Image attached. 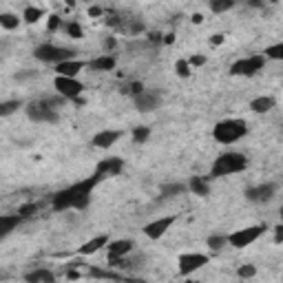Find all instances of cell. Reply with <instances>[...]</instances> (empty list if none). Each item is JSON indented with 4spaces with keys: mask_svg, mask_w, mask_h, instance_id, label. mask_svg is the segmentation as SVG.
<instances>
[{
    "mask_svg": "<svg viewBox=\"0 0 283 283\" xmlns=\"http://www.w3.org/2000/svg\"><path fill=\"white\" fill-rule=\"evenodd\" d=\"M102 177L95 175L89 177V180H82V182H76L71 184L69 188H62L53 195V208L55 210H67V208H78V210H84L91 201V193L93 188L100 184Z\"/></svg>",
    "mask_w": 283,
    "mask_h": 283,
    "instance_id": "1",
    "label": "cell"
},
{
    "mask_svg": "<svg viewBox=\"0 0 283 283\" xmlns=\"http://www.w3.org/2000/svg\"><path fill=\"white\" fill-rule=\"evenodd\" d=\"M248 133V124L244 122L241 118H228V120H221V122L215 124L212 129V137L215 142L219 144H233L237 140H241Z\"/></svg>",
    "mask_w": 283,
    "mask_h": 283,
    "instance_id": "2",
    "label": "cell"
},
{
    "mask_svg": "<svg viewBox=\"0 0 283 283\" xmlns=\"http://www.w3.org/2000/svg\"><path fill=\"white\" fill-rule=\"evenodd\" d=\"M248 168V157L244 153H223L219 155L212 164V177H226V175H235V173H244Z\"/></svg>",
    "mask_w": 283,
    "mask_h": 283,
    "instance_id": "3",
    "label": "cell"
},
{
    "mask_svg": "<svg viewBox=\"0 0 283 283\" xmlns=\"http://www.w3.org/2000/svg\"><path fill=\"white\" fill-rule=\"evenodd\" d=\"M76 51L67 49V47H58V44H40V47L33 49V58L40 62H47V65H58V62L71 60Z\"/></svg>",
    "mask_w": 283,
    "mask_h": 283,
    "instance_id": "4",
    "label": "cell"
},
{
    "mask_svg": "<svg viewBox=\"0 0 283 283\" xmlns=\"http://www.w3.org/2000/svg\"><path fill=\"white\" fill-rule=\"evenodd\" d=\"M265 65V58L263 55H248V58H241L237 60L233 67H230V76H246V78H252L257 76L259 71L263 69Z\"/></svg>",
    "mask_w": 283,
    "mask_h": 283,
    "instance_id": "5",
    "label": "cell"
},
{
    "mask_svg": "<svg viewBox=\"0 0 283 283\" xmlns=\"http://www.w3.org/2000/svg\"><path fill=\"white\" fill-rule=\"evenodd\" d=\"M27 115H29V120H33V122H47V124H55L58 120H60L58 113H55V108L51 106L47 100L31 102L27 106Z\"/></svg>",
    "mask_w": 283,
    "mask_h": 283,
    "instance_id": "6",
    "label": "cell"
},
{
    "mask_svg": "<svg viewBox=\"0 0 283 283\" xmlns=\"http://www.w3.org/2000/svg\"><path fill=\"white\" fill-rule=\"evenodd\" d=\"M263 233H265V226H263V223H259V226L241 228V230H237V233L228 235V244L233 246V248H248L250 244H255V241H257Z\"/></svg>",
    "mask_w": 283,
    "mask_h": 283,
    "instance_id": "7",
    "label": "cell"
},
{
    "mask_svg": "<svg viewBox=\"0 0 283 283\" xmlns=\"http://www.w3.org/2000/svg\"><path fill=\"white\" fill-rule=\"evenodd\" d=\"M53 86L65 100H76V97H80L84 91V84L80 82L78 78H67V76H58L53 80Z\"/></svg>",
    "mask_w": 283,
    "mask_h": 283,
    "instance_id": "8",
    "label": "cell"
},
{
    "mask_svg": "<svg viewBox=\"0 0 283 283\" xmlns=\"http://www.w3.org/2000/svg\"><path fill=\"white\" fill-rule=\"evenodd\" d=\"M206 263H208V255H201V252H184V255H180V259H177V270H180V274L188 276V274H193L195 270L204 268Z\"/></svg>",
    "mask_w": 283,
    "mask_h": 283,
    "instance_id": "9",
    "label": "cell"
},
{
    "mask_svg": "<svg viewBox=\"0 0 283 283\" xmlns=\"http://www.w3.org/2000/svg\"><path fill=\"white\" fill-rule=\"evenodd\" d=\"M177 221V217H161V219H155V221L146 223L144 226V235L148 237V239H159V237H164L168 233V228L173 223Z\"/></svg>",
    "mask_w": 283,
    "mask_h": 283,
    "instance_id": "10",
    "label": "cell"
},
{
    "mask_svg": "<svg viewBox=\"0 0 283 283\" xmlns=\"http://www.w3.org/2000/svg\"><path fill=\"white\" fill-rule=\"evenodd\" d=\"M124 171V159H120V157H106V159H102V161H97V166H95V173L102 177H113V175H120V173Z\"/></svg>",
    "mask_w": 283,
    "mask_h": 283,
    "instance_id": "11",
    "label": "cell"
},
{
    "mask_svg": "<svg viewBox=\"0 0 283 283\" xmlns=\"http://www.w3.org/2000/svg\"><path fill=\"white\" fill-rule=\"evenodd\" d=\"M159 102H161V97L157 93H153V91H146V89H144L140 95H135V106H137V111H142V113L155 111V108L159 106Z\"/></svg>",
    "mask_w": 283,
    "mask_h": 283,
    "instance_id": "12",
    "label": "cell"
},
{
    "mask_svg": "<svg viewBox=\"0 0 283 283\" xmlns=\"http://www.w3.org/2000/svg\"><path fill=\"white\" fill-rule=\"evenodd\" d=\"M274 195H276V184H261V186L246 190V197L250 201H270Z\"/></svg>",
    "mask_w": 283,
    "mask_h": 283,
    "instance_id": "13",
    "label": "cell"
},
{
    "mask_svg": "<svg viewBox=\"0 0 283 283\" xmlns=\"http://www.w3.org/2000/svg\"><path fill=\"white\" fill-rule=\"evenodd\" d=\"M55 67V73L58 76H67V78H78V73L84 69V62H80V60H65V62H58Z\"/></svg>",
    "mask_w": 283,
    "mask_h": 283,
    "instance_id": "14",
    "label": "cell"
},
{
    "mask_svg": "<svg viewBox=\"0 0 283 283\" xmlns=\"http://www.w3.org/2000/svg\"><path fill=\"white\" fill-rule=\"evenodd\" d=\"M106 246H108V261H111V259L131 255V250H133L135 244H133L131 239H118V241H111V244H106Z\"/></svg>",
    "mask_w": 283,
    "mask_h": 283,
    "instance_id": "15",
    "label": "cell"
},
{
    "mask_svg": "<svg viewBox=\"0 0 283 283\" xmlns=\"http://www.w3.org/2000/svg\"><path fill=\"white\" fill-rule=\"evenodd\" d=\"M120 137H122V133L120 131H102V133H97V135L93 137V146L95 148H111Z\"/></svg>",
    "mask_w": 283,
    "mask_h": 283,
    "instance_id": "16",
    "label": "cell"
},
{
    "mask_svg": "<svg viewBox=\"0 0 283 283\" xmlns=\"http://www.w3.org/2000/svg\"><path fill=\"white\" fill-rule=\"evenodd\" d=\"M108 244V237L106 235H100V237H93V239L91 241H86V244H82L78 248V252L82 257H89V255H95L97 250H100V248H104Z\"/></svg>",
    "mask_w": 283,
    "mask_h": 283,
    "instance_id": "17",
    "label": "cell"
},
{
    "mask_svg": "<svg viewBox=\"0 0 283 283\" xmlns=\"http://www.w3.org/2000/svg\"><path fill=\"white\" fill-rule=\"evenodd\" d=\"M20 221H22L20 215H0V239H5L7 235L14 233L20 226Z\"/></svg>",
    "mask_w": 283,
    "mask_h": 283,
    "instance_id": "18",
    "label": "cell"
},
{
    "mask_svg": "<svg viewBox=\"0 0 283 283\" xmlns=\"http://www.w3.org/2000/svg\"><path fill=\"white\" fill-rule=\"evenodd\" d=\"M276 106V100L270 95H261V97H255V100L250 102V108L252 113H270L272 108Z\"/></svg>",
    "mask_w": 283,
    "mask_h": 283,
    "instance_id": "19",
    "label": "cell"
},
{
    "mask_svg": "<svg viewBox=\"0 0 283 283\" xmlns=\"http://www.w3.org/2000/svg\"><path fill=\"white\" fill-rule=\"evenodd\" d=\"M188 188L193 190L195 195H199V197H208V193H210V184H208V180H206V177H201V175L190 177Z\"/></svg>",
    "mask_w": 283,
    "mask_h": 283,
    "instance_id": "20",
    "label": "cell"
},
{
    "mask_svg": "<svg viewBox=\"0 0 283 283\" xmlns=\"http://www.w3.org/2000/svg\"><path fill=\"white\" fill-rule=\"evenodd\" d=\"M89 69H93V71H113L115 69V58L113 55H100V58H93V60L89 62Z\"/></svg>",
    "mask_w": 283,
    "mask_h": 283,
    "instance_id": "21",
    "label": "cell"
},
{
    "mask_svg": "<svg viewBox=\"0 0 283 283\" xmlns=\"http://www.w3.org/2000/svg\"><path fill=\"white\" fill-rule=\"evenodd\" d=\"M25 279H27V281H31V283H40V281L51 283V281H55V274L51 272V270L40 268V270H33V272H29V274L25 276Z\"/></svg>",
    "mask_w": 283,
    "mask_h": 283,
    "instance_id": "22",
    "label": "cell"
},
{
    "mask_svg": "<svg viewBox=\"0 0 283 283\" xmlns=\"http://www.w3.org/2000/svg\"><path fill=\"white\" fill-rule=\"evenodd\" d=\"M89 276H93V279H111V281H122V279H126L124 274L111 272V270H102V268H91L89 270Z\"/></svg>",
    "mask_w": 283,
    "mask_h": 283,
    "instance_id": "23",
    "label": "cell"
},
{
    "mask_svg": "<svg viewBox=\"0 0 283 283\" xmlns=\"http://www.w3.org/2000/svg\"><path fill=\"white\" fill-rule=\"evenodd\" d=\"M186 186L184 184H164L161 186V199H168V197H175V195H182Z\"/></svg>",
    "mask_w": 283,
    "mask_h": 283,
    "instance_id": "24",
    "label": "cell"
},
{
    "mask_svg": "<svg viewBox=\"0 0 283 283\" xmlns=\"http://www.w3.org/2000/svg\"><path fill=\"white\" fill-rule=\"evenodd\" d=\"M20 25V18L16 14H0V27L7 29V31H14V29H18Z\"/></svg>",
    "mask_w": 283,
    "mask_h": 283,
    "instance_id": "25",
    "label": "cell"
},
{
    "mask_svg": "<svg viewBox=\"0 0 283 283\" xmlns=\"http://www.w3.org/2000/svg\"><path fill=\"white\" fill-rule=\"evenodd\" d=\"M20 106H22L20 100H5V102H0V118H7V115L16 113Z\"/></svg>",
    "mask_w": 283,
    "mask_h": 283,
    "instance_id": "26",
    "label": "cell"
},
{
    "mask_svg": "<svg viewBox=\"0 0 283 283\" xmlns=\"http://www.w3.org/2000/svg\"><path fill=\"white\" fill-rule=\"evenodd\" d=\"M42 16H44V11L38 9V7H27L25 11H22V18H25L27 25H36Z\"/></svg>",
    "mask_w": 283,
    "mask_h": 283,
    "instance_id": "27",
    "label": "cell"
},
{
    "mask_svg": "<svg viewBox=\"0 0 283 283\" xmlns=\"http://www.w3.org/2000/svg\"><path fill=\"white\" fill-rule=\"evenodd\" d=\"M235 7V0H210V11L212 14H223Z\"/></svg>",
    "mask_w": 283,
    "mask_h": 283,
    "instance_id": "28",
    "label": "cell"
},
{
    "mask_svg": "<svg viewBox=\"0 0 283 283\" xmlns=\"http://www.w3.org/2000/svg\"><path fill=\"white\" fill-rule=\"evenodd\" d=\"M148 135H151V129H148V126H137V129H133V142L135 144L146 142Z\"/></svg>",
    "mask_w": 283,
    "mask_h": 283,
    "instance_id": "29",
    "label": "cell"
},
{
    "mask_svg": "<svg viewBox=\"0 0 283 283\" xmlns=\"http://www.w3.org/2000/svg\"><path fill=\"white\" fill-rule=\"evenodd\" d=\"M263 58H270V60H283V42L268 47V49H265V55Z\"/></svg>",
    "mask_w": 283,
    "mask_h": 283,
    "instance_id": "30",
    "label": "cell"
},
{
    "mask_svg": "<svg viewBox=\"0 0 283 283\" xmlns=\"http://www.w3.org/2000/svg\"><path fill=\"white\" fill-rule=\"evenodd\" d=\"M228 244V237L226 235H215L208 239V248H212V250H221L223 246Z\"/></svg>",
    "mask_w": 283,
    "mask_h": 283,
    "instance_id": "31",
    "label": "cell"
},
{
    "mask_svg": "<svg viewBox=\"0 0 283 283\" xmlns=\"http://www.w3.org/2000/svg\"><path fill=\"white\" fill-rule=\"evenodd\" d=\"M38 212V204H22L20 208H18V215L22 217V219H27V217H33Z\"/></svg>",
    "mask_w": 283,
    "mask_h": 283,
    "instance_id": "32",
    "label": "cell"
},
{
    "mask_svg": "<svg viewBox=\"0 0 283 283\" xmlns=\"http://www.w3.org/2000/svg\"><path fill=\"white\" fill-rule=\"evenodd\" d=\"M175 73L180 78H188L190 76V65H188V60H177L175 62Z\"/></svg>",
    "mask_w": 283,
    "mask_h": 283,
    "instance_id": "33",
    "label": "cell"
},
{
    "mask_svg": "<svg viewBox=\"0 0 283 283\" xmlns=\"http://www.w3.org/2000/svg\"><path fill=\"white\" fill-rule=\"evenodd\" d=\"M144 91V84L142 82H131V84H126V86H122V93H129V95H140Z\"/></svg>",
    "mask_w": 283,
    "mask_h": 283,
    "instance_id": "34",
    "label": "cell"
},
{
    "mask_svg": "<svg viewBox=\"0 0 283 283\" xmlns=\"http://www.w3.org/2000/svg\"><path fill=\"white\" fill-rule=\"evenodd\" d=\"M67 33H69L71 38L80 40V38H82V27H80L78 22H69V25H67Z\"/></svg>",
    "mask_w": 283,
    "mask_h": 283,
    "instance_id": "35",
    "label": "cell"
},
{
    "mask_svg": "<svg viewBox=\"0 0 283 283\" xmlns=\"http://www.w3.org/2000/svg\"><path fill=\"white\" fill-rule=\"evenodd\" d=\"M237 274H239L241 279H250V276H255V274H257V268H255V265H250V263H248V265H241L239 272H237Z\"/></svg>",
    "mask_w": 283,
    "mask_h": 283,
    "instance_id": "36",
    "label": "cell"
},
{
    "mask_svg": "<svg viewBox=\"0 0 283 283\" xmlns=\"http://www.w3.org/2000/svg\"><path fill=\"white\" fill-rule=\"evenodd\" d=\"M188 65H190V69H195V67H204V65H206V55H201V53L190 55V58H188Z\"/></svg>",
    "mask_w": 283,
    "mask_h": 283,
    "instance_id": "37",
    "label": "cell"
},
{
    "mask_svg": "<svg viewBox=\"0 0 283 283\" xmlns=\"http://www.w3.org/2000/svg\"><path fill=\"white\" fill-rule=\"evenodd\" d=\"M58 27H60V16H51L49 22H47V29L49 31H55Z\"/></svg>",
    "mask_w": 283,
    "mask_h": 283,
    "instance_id": "38",
    "label": "cell"
},
{
    "mask_svg": "<svg viewBox=\"0 0 283 283\" xmlns=\"http://www.w3.org/2000/svg\"><path fill=\"white\" fill-rule=\"evenodd\" d=\"M36 76V71H31V69H25L22 73H16V80H27V78H33Z\"/></svg>",
    "mask_w": 283,
    "mask_h": 283,
    "instance_id": "39",
    "label": "cell"
},
{
    "mask_svg": "<svg viewBox=\"0 0 283 283\" xmlns=\"http://www.w3.org/2000/svg\"><path fill=\"white\" fill-rule=\"evenodd\" d=\"M102 14H104L102 7H89V16H91V18H97V16H102Z\"/></svg>",
    "mask_w": 283,
    "mask_h": 283,
    "instance_id": "40",
    "label": "cell"
},
{
    "mask_svg": "<svg viewBox=\"0 0 283 283\" xmlns=\"http://www.w3.org/2000/svg\"><path fill=\"white\" fill-rule=\"evenodd\" d=\"M274 241H276V244H281V241H283V226L274 228Z\"/></svg>",
    "mask_w": 283,
    "mask_h": 283,
    "instance_id": "41",
    "label": "cell"
},
{
    "mask_svg": "<svg viewBox=\"0 0 283 283\" xmlns=\"http://www.w3.org/2000/svg\"><path fill=\"white\" fill-rule=\"evenodd\" d=\"M129 31H131V33H142V31H144V25H142V22H133Z\"/></svg>",
    "mask_w": 283,
    "mask_h": 283,
    "instance_id": "42",
    "label": "cell"
},
{
    "mask_svg": "<svg viewBox=\"0 0 283 283\" xmlns=\"http://www.w3.org/2000/svg\"><path fill=\"white\" fill-rule=\"evenodd\" d=\"M115 44H118V42H115V38H106V40H104V49H115Z\"/></svg>",
    "mask_w": 283,
    "mask_h": 283,
    "instance_id": "43",
    "label": "cell"
},
{
    "mask_svg": "<svg viewBox=\"0 0 283 283\" xmlns=\"http://www.w3.org/2000/svg\"><path fill=\"white\" fill-rule=\"evenodd\" d=\"M210 42H212V44H221V42H223V33H215V36L210 38Z\"/></svg>",
    "mask_w": 283,
    "mask_h": 283,
    "instance_id": "44",
    "label": "cell"
},
{
    "mask_svg": "<svg viewBox=\"0 0 283 283\" xmlns=\"http://www.w3.org/2000/svg\"><path fill=\"white\" fill-rule=\"evenodd\" d=\"M175 42V33H166V38H164V44H173Z\"/></svg>",
    "mask_w": 283,
    "mask_h": 283,
    "instance_id": "45",
    "label": "cell"
},
{
    "mask_svg": "<svg viewBox=\"0 0 283 283\" xmlns=\"http://www.w3.org/2000/svg\"><path fill=\"white\" fill-rule=\"evenodd\" d=\"M193 22H195V25H201V22H204V16H201V14H195V16H193Z\"/></svg>",
    "mask_w": 283,
    "mask_h": 283,
    "instance_id": "46",
    "label": "cell"
},
{
    "mask_svg": "<svg viewBox=\"0 0 283 283\" xmlns=\"http://www.w3.org/2000/svg\"><path fill=\"white\" fill-rule=\"evenodd\" d=\"M148 36H151V38H148L151 42H161V36H159V33H148Z\"/></svg>",
    "mask_w": 283,
    "mask_h": 283,
    "instance_id": "47",
    "label": "cell"
},
{
    "mask_svg": "<svg viewBox=\"0 0 283 283\" xmlns=\"http://www.w3.org/2000/svg\"><path fill=\"white\" fill-rule=\"evenodd\" d=\"M78 272H76V270H69V272H67V279H78Z\"/></svg>",
    "mask_w": 283,
    "mask_h": 283,
    "instance_id": "48",
    "label": "cell"
},
{
    "mask_svg": "<svg viewBox=\"0 0 283 283\" xmlns=\"http://www.w3.org/2000/svg\"><path fill=\"white\" fill-rule=\"evenodd\" d=\"M250 5H252V7H261L263 3H261V0H250Z\"/></svg>",
    "mask_w": 283,
    "mask_h": 283,
    "instance_id": "49",
    "label": "cell"
},
{
    "mask_svg": "<svg viewBox=\"0 0 283 283\" xmlns=\"http://www.w3.org/2000/svg\"><path fill=\"white\" fill-rule=\"evenodd\" d=\"M65 5H69V7H76V0H65Z\"/></svg>",
    "mask_w": 283,
    "mask_h": 283,
    "instance_id": "50",
    "label": "cell"
}]
</instances>
